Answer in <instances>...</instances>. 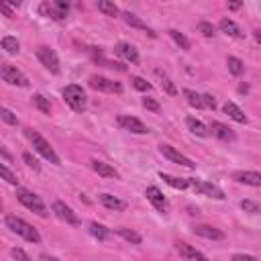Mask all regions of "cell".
I'll list each match as a JSON object with an SVG mask.
<instances>
[{"label": "cell", "instance_id": "cell-10", "mask_svg": "<svg viewBox=\"0 0 261 261\" xmlns=\"http://www.w3.org/2000/svg\"><path fill=\"white\" fill-rule=\"evenodd\" d=\"M54 213H56V217H58L60 221H64V223H68V225H72V227H80V225H82L80 217L72 211V208H70L66 202H62V200H56V202H54Z\"/></svg>", "mask_w": 261, "mask_h": 261}, {"label": "cell", "instance_id": "cell-18", "mask_svg": "<svg viewBox=\"0 0 261 261\" xmlns=\"http://www.w3.org/2000/svg\"><path fill=\"white\" fill-rule=\"evenodd\" d=\"M98 200L102 202V206L104 208H109V211H117V213H121V211H125L127 208V204L121 200V198H117V196H113V194H100L98 196Z\"/></svg>", "mask_w": 261, "mask_h": 261}, {"label": "cell", "instance_id": "cell-26", "mask_svg": "<svg viewBox=\"0 0 261 261\" xmlns=\"http://www.w3.org/2000/svg\"><path fill=\"white\" fill-rule=\"evenodd\" d=\"M88 231H90V235H92L94 239H98V241H107V239L111 237V231L104 227V225H98V223H90V225H88Z\"/></svg>", "mask_w": 261, "mask_h": 261}, {"label": "cell", "instance_id": "cell-16", "mask_svg": "<svg viewBox=\"0 0 261 261\" xmlns=\"http://www.w3.org/2000/svg\"><path fill=\"white\" fill-rule=\"evenodd\" d=\"M115 51H117V56H121L125 62H129V64H133V66L139 64V54H137V49H135L131 43L121 41V43L115 47Z\"/></svg>", "mask_w": 261, "mask_h": 261}, {"label": "cell", "instance_id": "cell-2", "mask_svg": "<svg viewBox=\"0 0 261 261\" xmlns=\"http://www.w3.org/2000/svg\"><path fill=\"white\" fill-rule=\"evenodd\" d=\"M17 200H19L25 208H29L31 213H35V215H39V217H43V219L49 215V211H47L45 202L41 200V196H37L35 192H31V190H27V188H17Z\"/></svg>", "mask_w": 261, "mask_h": 261}, {"label": "cell", "instance_id": "cell-29", "mask_svg": "<svg viewBox=\"0 0 261 261\" xmlns=\"http://www.w3.org/2000/svg\"><path fill=\"white\" fill-rule=\"evenodd\" d=\"M170 37L176 41V45H180V49H184V51L190 49V39H188L184 33H180V31H176V29H170Z\"/></svg>", "mask_w": 261, "mask_h": 261}, {"label": "cell", "instance_id": "cell-28", "mask_svg": "<svg viewBox=\"0 0 261 261\" xmlns=\"http://www.w3.org/2000/svg\"><path fill=\"white\" fill-rule=\"evenodd\" d=\"M117 235H121L125 241L133 243V245H141V241H143L139 233H135V231H131V229H127V227H121V229H117Z\"/></svg>", "mask_w": 261, "mask_h": 261}, {"label": "cell", "instance_id": "cell-31", "mask_svg": "<svg viewBox=\"0 0 261 261\" xmlns=\"http://www.w3.org/2000/svg\"><path fill=\"white\" fill-rule=\"evenodd\" d=\"M3 49L7 51V54H11V56H17L21 45H19V41L15 37H3Z\"/></svg>", "mask_w": 261, "mask_h": 261}, {"label": "cell", "instance_id": "cell-43", "mask_svg": "<svg viewBox=\"0 0 261 261\" xmlns=\"http://www.w3.org/2000/svg\"><path fill=\"white\" fill-rule=\"evenodd\" d=\"M13 257H15L17 261H33V259H31L23 249H19V247H15V249H13Z\"/></svg>", "mask_w": 261, "mask_h": 261}, {"label": "cell", "instance_id": "cell-38", "mask_svg": "<svg viewBox=\"0 0 261 261\" xmlns=\"http://www.w3.org/2000/svg\"><path fill=\"white\" fill-rule=\"evenodd\" d=\"M0 117H3V121H5L7 125H13V127L19 125V119H17L9 109H3V111H0Z\"/></svg>", "mask_w": 261, "mask_h": 261}, {"label": "cell", "instance_id": "cell-48", "mask_svg": "<svg viewBox=\"0 0 261 261\" xmlns=\"http://www.w3.org/2000/svg\"><path fill=\"white\" fill-rule=\"evenodd\" d=\"M194 261H208V257H206L204 253H200V251H198V253H196V259H194Z\"/></svg>", "mask_w": 261, "mask_h": 261}, {"label": "cell", "instance_id": "cell-34", "mask_svg": "<svg viewBox=\"0 0 261 261\" xmlns=\"http://www.w3.org/2000/svg\"><path fill=\"white\" fill-rule=\"evenodd\" d=\"M178 253L182 255V257H186V259H190V261H194L196 259V249L192 247V245H188V243H178Z\"/></svg>", "mask_w": 261, "mask_h": 261}, {"label": "cell", "instance_id": "cell-32", "mask_svg": "<svg viewBox=\"0 0 261 261\" xmlns=\"http://www.w3.org/2000/svg\"><path fill=\"white\" fill-rule=\"evenodd\" d=\"M33 102H35V107H37L43 115H49V113H51V102H49L43 94H35V96H33Z\"/></svg>", "mask_w": 261, "mask_h": 261}, {"label": "cell", "instance_id": "cell-3", "mask_svg": "<svg viewBox=\"0 0 261 261\" xmlns=\"http://www.w3.org/2000/svg\"><path fill=\"white\" fill-rule=\"evenodd\" d=\"M64 100L68 102V107L74 111V113H84L88 109V96L86 92L82 90V86L78 84H70L64 88Z\"/></svg>", "mask_w": 261, "mask_h": 261}, {"label": "cell", "instance_id": "cell-39", "mask_svg": "<svg viewBox=\"0 0 261 261\" xmlns=\"http://www.w3.org/2000/svg\"><path fill=\"white\" fill-rule=\"evenodd\" d=\"M131 82H133V86H135L139 92H147V90H151V84H149L147 80H143V78H133Z\"/></svg>", "mask_w": 261, "mask_h": 261}, {"label": "cell", "instance_id": "cell-8", "mask_svg": "<svg viewBox=\"0 0 261 261\" xmlns=\"http://www.w3.org/2000/svg\"><path fill=\"white\" fill-rule=\"evenodd\" d=\"M160 151H162L164 158H168L170 162H174V164H178V166H184V168H188V170H194V168H196V164H194L190 158H186L184 153H180L176 147H172V145H168V143H162V145H160Z\"/></svg>", "mask_w": 261, "mask_h": 261}, {"label": "cell", "instance_id": "cell-19", "mask_svg": "<svg viewBox=\"0 0 261 261\" xmlns=\"http://www.w3.org/2000/svg\"><path fill=\"white\" fill-rule=\"evenodd\" d=\"M211 131H213V135H215L217 139H221V141H235L233 129H229L227 125H223V123H219V121H213V123H211Z\"/></svg>", "mask_w": 261, "mask_h": 261}, {"label": "cell", "instance_id": "cell-9", "mask_svg": "<svg viewBox=\"0 0 261 261\" xmlns=\"http://www.w3.org/2000/svg\"><path fill=\"white\" fill-rule=\"evenodd\" d=\"M190 184H192V188H194L198 194H202V196L215 198V200H225V192H223L217 184H213V182H206V180H190Z\"/></svg>", "mask_w": 261, "mask_h": 261}, {"label": "cell", "instance_id": "cell-33", "mask_svg": "<svg viewBox=\"0 0 261 261\" xmlns=\"http://www.w3.org/2000/svg\"><path fill=\"white\" fill-rule=\"evenodd\" d=\"M227 68H229V72H231L233 76H241V74L245 72V64H243L239 58H229V60H227Z\"/></svg>", "mask_w": 261, "mask_h": 261}, {"label": "cell", "instance_id": "cell-7", "mask_svg": "<svg viewBox=\"0 0 261 261\" xmlns=\"http://www.w3.org/2000/svg\"><path fill=\"white\" fill-rule=\"evenodd\" d=\"M39 11L45 17H51L56 21H64L68 17V13H70V5L64 3V0H54V3H43Z\"/></svg>", "mask_w": 261, "mask_h": 261}, {"label": "cell", "instance_id": "cell-36", "mask_svg": "<svg viewBox=\"0 0 261 261\" xmlns=\"http://www.w3.org/2000/svg\"><path fill=\"white\" fill-rule=\"evenodd\" d=\"M0 176H3V178H5V180H7L9 184H13V186H17V184H19L17 176H15V174H13L11 170H9V166H5V164L0 166Z\"/></svg>", "mask_w": 261, "mask_h": 261}, {"label": "cell", "instance_id": "cell-11", "mask_svg": "<svg viewBox=\"0 0 261 261\" xmlns=\"http://www.w3.org/2000/svg\"><path fill=\"white\" fill-rule=\"evenodd\" d=\"M145 196H147V200L153 204V208H155L158 213H162V215H166V213H168L170 204H168V198L164 196V192H162L160 188L149 186V188L145 190Z\"/></svg>", "mask_w": 261, "mask_h": 261}, {"label": "cell", "instance_id": "cell-6", "mask_svg": "<svg viewBox=\"0 0 261 261\" xmlns=\"http://www.w3.org/2000/svg\"><path fill=\"white\" fill-rule=\"evenodd\" d=\"M0 76H3V80L7 84H11V86H19V88H27L29 86L27 76L21 70H17L15 66H11V64H3V66H0Z\"/></svg>", "mask_w": 261, "mask_h": 261}, {"label": "cell", "instance_id": "cell-13", "mask_svg": "<svg viewBox=\"0 0 261 261\" xmlns=\"http://www.w3.org/2000/svg\"><path fill=\"white\" fill-rule=\"evenodd\" d=\"M119 125L125 129V131H131V133H135V135H145V133H149V129L143 125V121H139L137 117H129V115H123V117H119Z\"/></svg>", "mask_w": 261, "mask_h": 261}, {"label": "cell", "instance_id": "cell-4", "mask_svg": "<svg viewBox=\"0 0 261 261\" xmlns=\"http://www.w3.org/2000/svg\"><path fill=\"white\" fill-rule=\"evenodd\" d=\"M27 135H29V139H31V143H33V149L41 155V158H45L49 164H54V166H60V164H62V162H60V158H58V153L54 151V147H51V145L41 137V133H39V131L29 129V131H27Z\"/></svg>", "mask_w": 261, "mask_h": 261}, {"label": "cell", "instance_id": "cell-45", "mask_svg": "<svg viewBox=\"0 0 261 261\" xmlns=\"http://www.w3.org/2000/svg\"><path fill=\"white\" fill-rule=\"evenodd\" d=\"M0 11H3L7 17H15V13L11 11V5H7V3H3V5H0Z\"/></svg>", "mask_w": 261, "mask_h": 261}, {"label": "cell", "instance_id": "cell-5", "mask_svg": "<svg viewBox=\"0 0 261 261\" xmlns=\"http://www.w3.org/2000/svg\"><path fill=\"white\" fill-rule=\"evenodd\" d=\"M35 54H37V60L41 62V66H45L51 74H60V58L54 49L47 45H39Z\"/></svg>", "mask_w": 261, "mask_h": 261}, {"label": "cell", "instance_id": "cell-20", "mask_svg": "<svg viewBox=\"0 0 261 261\" xmlns=\"http://www.w3.org/2000/svg\"><path fill=\"white\" fill-rule=\"evenodd\" d=\"M219 29H221L225 35L235 37V39H243V37H245V33L241 31V27H239L235 21H231V19H223V21L219 23Z\"/></svg>", "mask_w": 261, "mask_h": 261}, {"label": "cell", "instance_id": "cell-17", "mask_svg": "<svg viewBox=\"0 0 261 261\" xmlns=\"http://www.w3.org/2000/svg\"><path fill=\"white\" fill-rule=\"evenodd\" d=\"M121 17H123V21H125L129 27H133V29H139V31H145V33H147L149 37H153V39L158 37V33H155V31H153V29H151L147 23H143V21H141L137 15H133V13H123Z\"/></svg>", "mask_w": 261, "mask_h": 261}, {"label": "cell", "instance_id": "cell-41", "mask_svg": "<svg viewBox=\"0 0 261 261\" xmlns=\"http://www.w3.org/2000/svg\"><path fill=\"white\" fill-rule=\"evenodd\" d=\"M202 102H204V109H208V111H215L217 109V100L211 94H202Z\"/></svg>", "mask_w": 261, "mask_h": 261}, {"label": "cell", "instance_id": "cell-35", "mask_svg": "<svg viewBox=\"0 0 261 261\" xmlns=\"http://www.w3.org/2000/svg\"><path fill=\"white\" fill-rule=\"evenodd\" d=\"M241 208L245 213H251V215H261V204H257L253 200H241Z\"/></svg>", "mask_w": 261, "mask_h": 261}, {"label": "cell", "instance_id": "cell-1", "mask_svg": "<svg viewBox=\"0 0 261 261\" xmlns=\"http://www.w3.org/2000/svg\"><path fill=\"white\" fill-rule=\"evenodd\" d=\"M5 225H7L15 235L23 237L25 241H29V243H41V235L37 233V229H35L33 225H29L27 221L19 219L17 215H7V217H5Z\"/></svg>", "mask_w": 261, "mask_h": 261}, {"label": "cell", "instance_id": "cell-47", "mask_svg": "<svg viewBox=\"0 0 261 261\" xmlns=\"http://www.w3.org/2000/svg\"><path fill=\"white\" fill-rule=\"evenodd\" d=\"M253 37H255V41L261 45V29H257V31H253Z\"/></svg>", "mask_w": 261, "mask_h": 261}, {"label": "cell", "instance_id": "cell-15", "mask_svg": "<svg viewBox=\"0 0 261 261\" xmlns=\"http://www.w3.org/2000/svg\"><path fill=\"white\" fill-rule=\"evenodd\" d=\"M233 180L239 182V184H245V186H253V188H261V174L259 172H235L233 174Z\"/></svg>", "mask_w": 261, "mask_h": 261}, {"label": "cell", "instance_id": "cell-40", "mask_svg": "<svg viewBox=\"0 0 261 261\" xmlns=\"http://www.w3.org/2000/svg\"><path fill=\"white\" fill-rule=\"evenodd\" d=\"M143 107L147 111H153V113H160V102L153 100V98H143Z\"/></svg>", "mask_w": 261, "mask_h": 261}, {"label": "cell", "instance_id": "cell-25", "mask_svg": "<svg viewBox=\"0 0 261 261\" xmlns=\"http://www.w3.org/2000/svg\"><path fill=\"white\" fill-rule=\"evenodd\" d=\"M96 7H98V11H100L104 17H119V15H123V13L119 11V7H117L115 3H111V0H98Z\"/></svg>", "mask_w": 261, "mask_h": 261}, {"label": "cell", "instance_id": "cell-23", "mask_svg": "<svg viewBox=\"0 0 261 261\" xmlns=\"http://www.w3.org/2000/svg\"><path fill=\"white\" fill-rule=\"evenodd\" d=\"M160 178L168 184V186H172V188H176V190H186V188H190L192 184H190V180H186V178H176V176H170V174H160Z\"/></svg>", "mask_w": 261, "mask_h": 261}, {"label": "cell", "instance_id": "cell-12", "mask_svg": "<svg viewBox=\"0 0 261 261\" xmlns=\"http://www.w3.org/2000/svg\"><path fill=\"white\" fill-rule=\"evenodd\" d=\"M90 88L98 90V92H123V86L115 80H109V78H104V76H92L90 78Z\"/></svg>", "mask_w": 261, "mask_h": 261}, {"label": "cell", "instance_id": "cell-21", "mask_svg": "<svg viewBox=\"0 0 261 261\" xmlns=\"http://www.w3.org/2000/svg\"><path fill=\"white\" fill-rule=\"evenodd\" d=\"M92 170L98 174V176H102V178H119V172L113 168V166H109V164H104V162H92Z\"/></svg>", "mask_w": 261, "mask_h": 261}, {"label": "cell", "instance_id": "cell-30", "mask_svg": "<svg viewBox=\"0 0 261 261\" xmlns=\"http://www.w3.org/2000/svg\"><path fill=\"white\" fill-rule=\"evenodd\" d=\"M184 96H186V100H188L190 107H194V109H204L202 94H196L194 90H184Z\"/></svg>", "mask_w": 261, "mask_h": 261}, {"label": "cell", "instance_id": "cell-46", "mask_svg": "<svg viewBox=\"0 0 261 261\" xmlns=\"http://www.w3.org/2000/svg\"><path fill=\"white\" fill-rule=\"evenodd\" d=\"M39 261H60V259L51 257V255H41V257H39Z\"/></svg>", "mask_w": 261, "mask_h": 261}, {"label": "cell", "instance_id": "cell-49", "mask_svg": "<svg viewBox=\"0 0 261 261\" xmlns=\"http://www.w3.org/2000/svg\"><path fill=\"white\" fill-rule=\"evenodd\" d=\"M229 9L231 11H239L241 9V3H229Z\"/></svg>", "mask_w": 261, "mask_h": 261}, {"label": "cell", "instance_id": "cell-14", "mask_svg": "<svg viewBox=\"0 0 261 261\" xmlns=\"http://www.w3.org/2000/svg\"><path fill=\"white\" fill-rule=\"evenodd\" d=\"M194 235L202 237V239H208V241H223L225 239V233L213 225H196L194 227Z\"/></svg>", "mask_w": 261, "mask_h": 261}, {"label": "cell", "instance_id": "cell-37", "mask_svg": "<svg viewBox=\"0 0 261 261\" xmlns=\"http://www.w3.org/2000/svg\"><path fill=\"white\" fill-rule=\"evenodd\" d=\"M198 29L204 37H215V25L213 23H208V21H200L198 23Z\"/></svg>", "mask_w": 261, "mask_h": 261}, {"label": "cell", "instance_id": "cell-24", "mask_svg": "<svg viewBox=\"0 0 261 261\" xmlns=\"http://www.w3.org/2000/svg\"><path fill=\"white\" fill-rule=\"evenodd\" d=\"M186 127H188L194 135H198V137H208V131H211L202 121H198V119H194V117H188V119H186Z\"/></svg>", "mask_w": 261, "mask_h": 261}, {"label": "cell", "instance_id": "cell-44", "mask_svg": "<svg viewBox=\"0 0 261 261\" xmlns=\"http://www.w3.org/2000/svg\"><path fill=\"white\" fill-rule=\"evenodd\" d=\"M231 261H259V259L253 257V255H247V253H235L231 257Z\"/></svg>", "mask_w": 261, "mask_h": 261}, {"label": "cell", "instance_id": "cell-22", "mask_svg": "<svg viewBox=\"0 0 261 261\" xmlns=\"http://www.w3.org/2000/svg\"><path fill=\"white\" fill-rule=\"evenodd\" d=\"M223 111H225V115H229L233 121H237V123H241V125H245L247 123V117H245V113L237 107L235 102H227L225 107H223Z\"/></svg>", "mask_w": 261, "mask_h": 261}, {"label": "cell", "instance_id": "cell-27", "mask_svg": "<svg viewBox=\"0 0 261 261\" xmlns=\"http://www.w3.org/2000/svg\"><path fill=\"white\" fill-rule=\"evenodd\" d=\"M155 76H158L160 78V84H162V88L170 94V96H176L178 94V88L174 86V82L168 78V74L166 72H162V70H155Z\"/></svg>", "mask_w": 261, "mask_h": 261}, {"label": "cell", "instance_id": "cell-42", "mask_svg": "<svg viewBox=\"0 0 261 261\" xmlns=\"http://www.w3.org/2000/svg\"><path fill=\"white\" fill-rule=\"evenodd\" d=\"M23 160H25V164H27L29 168H33L35 172H39V170H41V166L37 164V160L33 158V155H31V153H23Z\"/></svg>", "mask_w": 261, "mask_h": 261}]
</instances>
